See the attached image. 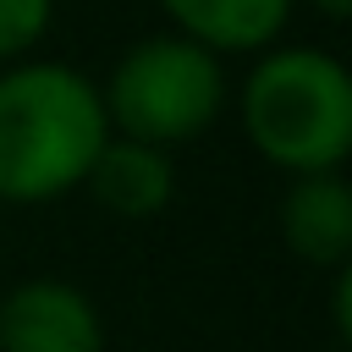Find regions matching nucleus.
<instances>
[{
	"label": "nucleus",
	"instance_id": "2",
	"mask_svg": "<svg viewBox=\"0 0 352 352\" xmlns=\"http://www.w3.org/2000/svg\"><path fill=\"white\" fill-rule=\"evenodd\" d=\"M236 121L248 148L286 170H346L352 154V72L319 44H270L236 82Z\"/></svg>",
	"mask_w": 352,
	"mask_h": 352
},
{
	"label": "nucleus",
	"instance_id": "3",
	"mask_svg": "<svg viewBox=\"0 0 352 352\" xmlns=\"http://www.w3.org/2000/svg\"><path fill=\"white\" fill-rule=\"evenodd\" d=\"M99 99H104L110 132L143 138L176 154L182 143H198L226 116L231 77L214 50L165 28V33H143L116 55V66L99 82Z\"/></svg>",
	"mask_w": 352,
	"mask_h": 352
},
{
	"label": "nucleus",
	"instance_id": "9",
	"mask_svg": "<svg viewBox=\"0 0 352 352\" xmlns=\"http://www.w3.org/2000/svg\"><path fill=\"white\" fill-rule=\"evenodd\" d=\"M297 6H308V11H319L324 22H346V16H352V0H297Z\"/></svg>",
	"mask_w": 352,
	"mask_h": 352
},
{
	"label": "nucleus",
	"instance_id": "4",
	"mask_svg": "<svg viewBox=\"0 0 352 352\" xmlns=\"http://www.w3.org/2000/svg\"><path fill=\"white\" fill-rule=\"evenodd\" d=\"M0 352H104V319L82 286L28 275L0 297Z\"/></svg>",
	"mask_w": 352,
	"mask_h": 352
},
{
	"label": "nucleus",
	"instance_id": "5",
	"mask_svg": "<svg viewBox=\"0 0 352 352\" xmlns=\"http://www.w3.org/2000/svg\"><path fill=\"white\" fill-rule=\"evenodd\" d=\"M88 198L116 214V220H154L170 209L176 198V154L160 148V143H143V138H121L110 132L82 176Z\"/></svg>",
	"mask_w": 352,
	"mask_h": 352
},
{
	"label": "nucleus",
	"instance_id": "8",
	"mask_svg": "<svg viewBox=\"0 0 352 352\" xmlns=\"http://www.w3.org/2000/svg\"><path fill=\"white\" fill-rule=\"evenodd\" d=\"M55 28V0H0V66L22 60Z\"/></svg>",
	"mask_w": 352,
	"mask_h": 352
},
{
	"label": "nucleus",
	"instance_id": "6",
	"mask_svg": "<svg viewBox=\"0 0 352 352\" xmlns=\"http://www.w3.org/2000/svg\"><path fill=\"white\" fill-rule=\"evenodd\" d=\"M280 242L314 270H341L352 258V182L341 170L292 176L280 192Z\"/></svg>",
	"mask_w": 352,
	"mask_h": 352
},
{
	"label": "nucleus",
	"instance_id": "1",
	"mask_svg": "<svg viewBox=\"0 0 352 352\" xmlns=\"http://www.w3.org/2000/svg\"><path fill=\"white\" fill-rule=\"evenodd\" d=\"M104 138V99L82 66L44 55L0 66V204L33 209L77 192Z\"/></svg>",
	"mask_w": 352,
	"mask_h": 352
},
{
	"label": "nucleus",
	"instance_id": "7",
	"mask_svg": "<svg viewBox=\"0 0 352 352\" xmlns=\"http://www.w3.org/2000/svg\"><path fill=\"white\" fill-rule=\"evenodd\" d=\"M154 6L176 33L214 50L220 60L280 44V33L292 28V11H297V0H154Z\"/></svg>",
	"mask_w": 352,
	"mask_h": 352
}]
</instances>
